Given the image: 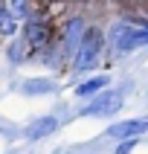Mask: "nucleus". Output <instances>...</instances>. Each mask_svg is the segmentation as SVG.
Returning <instances> with one entry per match:
<instances>
[{
  "label": "nucleus",
  "mask_w": 148,
  "mask_h": 154,
  "mask_svg": "<svg viewBox=\"0 0 148 154\" xmlns=\"http://www.w3.org/2000/svg\"><path fill=\"white\" fill-rule=\"evenodd\" d=\"M139 134H148V116L122 119V122H113L110 128H107V137H116V140H134Z\"/></svg>",
  "instance_id": "423d86ee"
},
{
  "label": "nucleus",
  "mask_w": 148,
  "mask_h": 154,
  "mask_svg": "<svg viewBox=\"0 0 148 154\" xmlns=\"http://www.w3.org/2000/svg\"><path fill=\"white\" fill-rule=\"evenodd\" d=\"M6 55H9V61H12V64H20L23 58H29V50H26L23 38H17V41H12V44H9Z\"/></svg>",
  "instance_id": "f8f14e48"
},
{
  "label": "nucleus",
  "mask_w": 148,
  "mask_h": 154,
  "mask_svg": "<svg viewBox=\"0 0 148 154\" xmlns=\"http://www.w3.org/2000/svg\"><path fill=\"white\" fill-rule=\"evenodd\" d=\"M139 47H148V20H119L110 29V50L116 55H131Z\"/></svg>",
  "instance_id": "f257e3e1"
},
{
  "label": "nucleus",
  "mask_w": 148,
  "mask_h": 154,
  "mask_svg": "<svg viewBox=\"0 0 148 154\" xmlns=\"http://www.w3.org/2000/svg\"><path fill=\"white\" fill-rule=\"evenodd\" d=\"M3 6H6L9 12H12L17 20H20V23H23L26 17L32 15V6H29V0H3Z\"/></svg>",
  "instance_id": "9b49d317"
},
{
  "label": "nucleus",
  "mask_w": 148,
  "mask_h": 154,
  "mask_svg": "<svg viewBox=\"0 0 148 154\" xmlns=\"http://www.w3.org/2000/svg\"><path fill=\"white\" fill-rule=\"evenodd\" d=\"M20 29H23V44H26V50H29V55H41V52L47 50V47H52V41H55L52 23L41 12H35V9H32V15L20 23Z\"/></svg>",
  "instance_id": "f03ea898"
},
{
  "label": "nucleus",
  "mask_w": 148,
  "mask_h": 154,
  "mask_svg": "<svg viewBox=\"0 0 148 154\" xmlns=\"http://www.w3.org/2000/svg\"><path fill=\"white\" fill-rule=\"evenodd\" d=\"M102 52H104V35L99 26H87L84 38L78 44L76 55H73V70L76 73H87V70H93L99 61H102Z\"/></svg>",
  "instance_id": "7ed1b4c3"
},
{
  "label": "nucleus",
  "mask_w": 148,
  "mask_h": 154,
  "mask_svg": "<svg viewBox=\"0 0 148 154\" xmlns=\"http://www.w3.org/2000/svg\"><path fill=\"white\" fill-rule=\"evenodd\" d=\"M84 32H87L84 17H70L67 23L61 26V35H58V41H55L61 58H73V55H76L78 44H81V38H84Z\"/></svg>",
  "instance_id": "39448f33"
},
{
  "label": "nucleus",
  "mask_w": 148,
  "mask_h": 154,
  "mask_svg": "<svg viewBox=\"0 0 148 154\" xmlns=\"http://www.w3.org/2000/svg\"><path fill=\"white\" fill-rule=\"evenodd\" d=\"M55 128H58V119L55 116H41L32 125H26V137L29 140H44V137H50V134H55Z\"/></svg>",
  "instance_id": "1a4fd4ad"
},
{
  "label": "nucleus",
  "mask_w": 148,
  "mask_h": 154,
  "mask_svg": "<svg viewBox=\"0 0 148 154\" xmlns=\"http://www.w3.org/2000/svg\"><path fill=\"white\" fill-rule=\"evenodd\" d=\"M55 79H47V76H35V79H23L20 85H17V90L23 96H50L55 93Z\"/></svg>",
  "instance_id": "0eeeda50"
},
{
  "label": "nucleus",
  "mask_w": 148,
  "mask_h": 154,
  "mask_svg": "<svg viewBox=\"0 0 148 154\" xmlns=\"http://www.w3.org/2000/svg\"><path fill=\"white\" fill-rule=\"evenodd\" d=\"M17 29H20V20L0 3V35H3V38H15Z\"/></svg>",
  "instance_id": "9d476101"
},
{
  "label": "nucleus",
  "mask_w": 148,
  "mask_h": 154,
  "mask_svg": "<svg viewBox=\"0 0 148 154\" xmlns=\"http://www.w3.org/2000/svg\"><path fill=\"white\" fill-rule=\"evenodd\" d=\"M107 87H110V76L102 73V76H93V79H87V82H81V85H76V96L78 99H93L96 93H102Z\"/></svg>",
  "instance_id": "6e6552de"
},
{
  "label": "nucleus",
  "mask_w": 148,
  "mask_h": 154,
  "mask_svg": "<svg viewBox=\"0 0 148 154\" xmlns=\"http://www.w3.org/2000/svg\"><path fill=\"white\" fill-rule=\"evenodd\" d=\"M119 108H122V87H107L102 93H96L93 102L78 111V119H84V116H113Z\"/></svg>",
  "instance_id": "20e7f679"
}]
</instances>
